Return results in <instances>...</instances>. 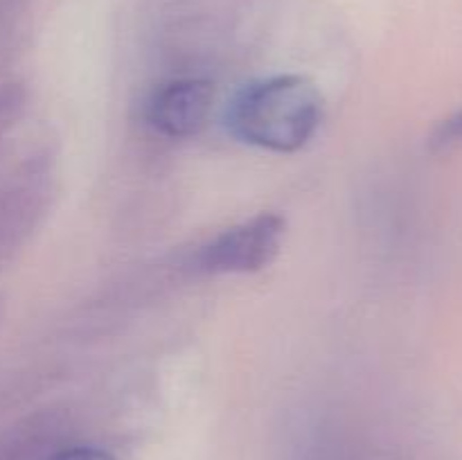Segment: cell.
Masks as SVG:
<instances>
[{"label":"cell","mask_w":462,"mask_h":460,"mask_svg":"<svg viewBox=\"0 0 462 460\" xmlns=\"http://www.w3.org/2000/svg\"><path fill=\"white\" fill-rule=\"evenodd\" d=\"M320 122L323 95L302 75L248 81L226 108V126L233 138L275 153H293L305 147Z\"/></svg>","instance_id":"obj_1"},{"label":"cell","mask_w":462,"mask_h":460,"mask_svg":"<svg viewBox=\"0 0 462 460\" xmlns=\"http://www.w3.org/2000/svg\"><path fill=\"white\" fill-rule=\"evenodd\" d=\"M284 219L275 212H260L226 228L199 248L194 264L203 273H255L273 262L284 237Z\"/></svg>","instance_id":"obj_2"},{"label":"cell","mask_w":462,"mask_h":460,"mask_svg":"<svg viewBox=\"0 0 462 460\" xmlns=\"http://www.w3.org/2000/svg\"><path fill=\"white\" fill-rule=\"evenodd\" d=\"M215 104V86L199 77L161 84L147 102V122L167 138H189L206 129Z\"/></svg>","instance_id":"obj_3"},{"label":"cell","mask_w":462,"mask_h":460,"mask_svg":"<svg viewBox=\"0 0 462 460\" xmlns=\"http://www.w3.org/2000/svg\"><path fill=\"white\" fill-rule=\"evenodd\" d=\"M433 143H436L438 147L462 143V108L458 113H454V115L447 117V120H442V124L438 126L436 133H433Z\"/></svg>","instance_id":"obj_4"},{"label":"cell","mask_w":462,"mask_h":460,"mask_svg":"<svg viewBox=\"0 0 462 460\" xmlns=\"http://www.w3.org/2000/svg\"><path fill=\"white\" fill-rule=\"evenodd\" d=\"M45 460H116V455L99 446H68Z\"/></svg>","instance_id":"obj_5"}]
</instances>
